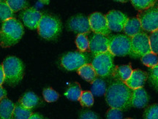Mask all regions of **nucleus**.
Listing matches in <instances>:
<instances>
[{
	"label": "nucleus",
	"mask_w": 158,
	"mask_h": 119,
	"mask_svg": "<svg viewBox=\"0 0 158 119\" xmlns=\"http://www.w3.org/2000/svg\"><path fill=\"white\" fill-rule=\"evenodd\" d=\"M133 90L122 81L116 80L110 83L106 93V100L110 108L126 110L131 107Z\"/></svg>",
	"instance_id": "nucleus-1"
},
{
	"label": "nucleus",
	"mask_w": 158,
	"mask_h": 119,
	"mask_svg": "<svg viewBox=\"0 0 158 119\" xmlns=\"http://www.w3.org/2000/svg\"><path fill=\"white\" fill-rule=\"evenodd\" d=\"M23 33V27L16 19L12 18L4 21L0 29V45L2 47L13 46L22 38Z\"/></svg>",
	"instance_id": "nucleus-2"
},
{
	"label": "nucleus",
	"mask_w": 158,
	"mask_h": 119,
	"mask_svg": "<svg viewBox=\"0 0 158 119\" xmlns=\"http://www.w3.org/2000/svg\"><path fill=\"white\" fill-rule=\"evenodd\" d=\"M5 82L10 86L19 84L23 78L24 67L22 61L15 56L7 57L2 63Z\"/></svg>",
	"instance_id": "nucleus-3"
},
{
	"label": "nucleus",
	"mask_w": 158,
	"mask_h": 119,
	"mask_svg": "<svg viewBox=\"0 0 158 119\" xmlns=\"http://www.w3.org/2000/svg\"><path fill=\"white\" fill-rule=\"evenodd\" d=\"M39 35L45 39L56 38L62 31V23L56 16L43 15L37 27Z\"/></svg>",
	"instance_id": "nucleus-4"
},
{
	"label": "nucleus",
	"mask_w": 158,
	"mask_h": 119,
	"mask_svg": "<svg viewBox=\"0 0 158 119\" xmlns=\"http://www.w3.org/2000/svg\"><path fill=\"white\" fill-rule=\"evenodd\" d=\"M114 57V55L109 51L94 55L91 64L95 70L97 75L103 78L112 75L115 69Z\"/></svg>",
	"instance_id": "nucleus-5"
},
{
	"label": "nucleus",
	"mask_w": 158,
	"mask_h": 119,
	"mask_svg": "<svg viewBox=\"0 0 158 119\" xmlns=\"http://www.w3.org/2000/svg\"><path fill=\"white\" fill-rule=\"evenodd\" d=\"M108 51L114 56L130 55L131 51V38L126 35H112L109 37Z\"/></svg>",
	"instance_id": "nucleus-6"
},
{
	"label": "nucleus",
	"mask_w": 158,
	"mask_h": 119,
	"mask_svg": "<svg viewBox=\"0 0 158 119\" xmlns=\"http://www.w3.org/2000/svg\"><path fill=\"white\" fill-rule=\"evenodd\" d=\"M92 60V57L86 52H70L63 55L61 59V64L68 70H78V69L85 64H89Z\"/></svg>",
	"instance_id": "nucleus-7"
},
{
	"label": "nucleus",
	"mask_w": 158,
	"mask_h": 119,
	"mask_svg": "<svg viewBox=\"0 0 158 119\" xmlns=\"http://www.w3.org/2000/svg\"><path fill=\"white\" fill-rule=\"evenodd\" d=\"M137 18L143 30L153 32L158 29V4L143 11H139Z\"/></svg>",
	"instance_id": "nucleus-8"
},
{
	"label": "nucleus",
	"mask_w": 158,
	"mask_h": 119,
	"mask_svg": "<svg viewBox=\"0 0 158 119\" xmlns=\"http://www.w3.org/2000/svg\"><path fill=\"white\" fill-rule=\"evenodd\" d=\"M152 52L149 36L144 32H141L131 38L130 55L133 57H142L147 53Z\"/></svg>",
	"instance_id": "nucleus-9"
},
{
	"label": "nucleus",
	"mask_w": 158,
	"mask_h": 119,
	"mask_svg": "<svg viewBox=\"0 0 158 119\" xmlns=\"http://www.w3.org/2000/svg\"><path fill=\"white\" fill-rule=\"evenodd\" d=\"M89 21L92 31L94 34H100L107 37L110 35V30L108 28L106 15L100 13H94L89 16Z\"/></svg>",
	"instance_id": "nucleus-10"
},
{
	"label": "nucleus",
	"mask_w": 158,
	"mask_h": 119,
	"mask_svg": "<svg viewBox=\"0 0 158 119\" xmlns=\"http://www.w3.org/2000/svg\"><path fill=\"white\" fill-rule=\"evenodd\" d=\"M108 26L110 31H123L124 26L128 21V17L125 14L118 10H111L106 15Z\"/></svg>",
	"instance_id": "nucleus-11"
},
{
	"label": "nucleus",
	"mask_w": 158,
	"mask_h": 119,
	"mask_svg": "<svg viewBox=\"0 0 158 119\" xmlns=\"http://www.w3.org/2000/svg\"><path fill=\"white\" fill-rule=\"evenodd\" d=\"M68 27L70 30L78 33V35H86L90 33L92 31L88 18L82 15H76L71 18L69 21Z\"/></svg>",
	"instance_id": "nucleus-12"
},
{
	"label": "nucleus",
	"mask_w": 158,
	"mask_h": 119,
	"mask_svg": "<svg viewBox=\"0 0 158 119\" xmlns=\"http://www.w3.org/2000/svg\"><path fill=\"white\" fill-rule=\"evenodd\" d=\"M89 51L94 55L108 51V37L94 34L89 39Z\"/></svg>",
	"instance_id": "nucleus-13"
},
{
	"label": "nucleus",
	"mask_w": 158,
	"mask_h": 119,
	"mask_svg": "<svg viewBox=\"0 0 158 119\" xmlns=\"http://www.w3.org/2000/svg\"><path fill=\"white\" fill-rule=\"evenodd\" d=\"M42 16V13L34 8H27L20 14L23 24L30 29H37Z\"/></svg>",
	"instance_id": "nucleus-14"
},
{
	"label": "nucleus",
	"mask_w": 158,
	"mask_h": 119,
	"mask_svg": "<svg viewBox=\"0 0 158 119\" xmlns=\"http://www.w3.org/2000/svg\"><path fill=\"white\" fill-rule=\"evenodd\" d=\"M147 78L148 75L147 72L141 69H135L133 70L130 78L124 83L132 90H135L137 88H143Z\"/></svg>",
	"instance_id": "nucleus-15"
},
{
	"label": "nucleus",
	"mask_w": 158,
	"mask_h": 119,
	"mask_svg": "<svg viewBox=\"0 0 158 119\" xmlns=\"http://www.w3.org/2000/svg\"><path fill=\"white\" fill-rule=\"evenodd\" d=\"M149 102V96L143 88L133 90L131 96V105L136 108H143Z\"/></svg>",
	"instance_id": "nucleus-16"
},
{
	"label": "nucleus",
	"mask_w": 158,
	"mask_h": 119,
	"mask_svg": "<svg viewBox=\"0 0 158 119\" xmlns=\"http://www.w3.org/2000/svg\"><path fill=\"white\" fill-rule=\"evenodd\" d=\"M142 30L143 29L141 27V23H140L139 20L137 18V17L128 19L123 29L125 35L130 38H132L138 34L142 32Z\"/></svg>",
	"instance_id": "nucleus-17"
},
{
	"label": "nucleus",
	"mask_w": 158,
	"mask_h": 119,
	"mask_svg": "<svg viewBox=\"0 0 158 119\" xmlns=\"http://www.w3.org/2000/svg\"><path fill=\"white\" fill-rule=\"evenodd\" d=\"M15 105L7 98H4L0 102V119H13Z\"/></svg>",
	"instance_id": "nucleus-18"
},
{
	"label": "nucleus",
	"mask_w": 158,
	"mask_h": 119,
	"mask_svg": "<svg viewBox=\"0 0 158 119\" xmlns=\"http://www.w3.org/2000/svg\"><path fill=\"white\" fill-rule=\"evenodd\" d=\"M132 72H133V69L130 65H122V66L115 67L112 76L116 80L125 83L130 78Z\"/></svg>",
	"instance_id": "nucleus-19"
},
{
	"label": "nucleus",
	"mask_w": 158,
	"mask_h": 119,
	"mask_svg": "<svg viewBox=\"0 0 158 119\" xmlns=\"http://www.w3.org/2000/svg\"><path fill=\"white\" fill-rule=\"evenodd\" d=\"M19 103L23 108L31 110L39 103V97L33 92H27L20 98Z\"/></svg>",
	"instance_id": "nucleus-20"
},
{
	"label": "nucleus",
	"mask_w": 158,
	"mask_h": 119,
	"mask_svg": "<svg viewBox=\"0 0 158 119\" xmlns=\"http://www.w3.org/2000/svg\"><path fill=\"white\" fill-rule=\"evenodd\" d=\"M78 73L85 80L92 83L97 78V74L91 64H85L78 69Z\"/></svg>",
	"instance_id": "nucleus-21"
},
{
	"label": "nucleus",
	"mask_w": 158,
	"mask_h": 119,
	"mask_svg": "<svg viewBox=\"0 0 158 119\" xmlns=\"http://www.w3.org/2000/svg\"><path fill=\"white\" fill-rule=\"evenodd\" d=\"M107 91L106 83L104 80L101 78H96L93 82L92 83L91 86V92L93 96H101L106 94Z\"/></svg>",
	"instance_id": "nucleus-22"
},
{
	"label": "nucleus",
	"mask_w": 158,
	"mask_h": 119,
	"mask_svg": "<svg viewBox=\"0 0 158 119\" xmlns=\"http://www.w3.org/2000/svg\"><path fill=\"white\" fill-rule=\"evenodd\" d=\"M82 92L80 85L78 83H74L69 87V88L64 93V96L70 100L79 101Z\"/></svg>",
	"instance_id": "nucleus-23"
},
{
	"label": "nucleus",
	"mask_w": 158,
	"mask_h": 119,
	"mask_svg": "<svg viewBox=\"0 0 158 119\" xmlns=\"http://www.w3.org/2000/svg\"><path fill=\"white\" fill-rule=\"evenodd\" d=\"M32 115V112L30 109H27L21 106L19 103L15 105L13 118L14 119H29Z\"/></svg>",
	"instance_id": "nucleus-24"
},
{
	"label": "nucleus",
	"mask_w": 158,
	"mask_h": 119,
	"mask_svg": "<svg viewBox=\"0 0 158 119\" xmlns=\"http://www.w3.org/2000/svg\"><path fill=\"white\" fill-rule=\"evenodd\" d=\"M76 44L81 52H86L89 50V39L84 34L78 35L76 39Z\"/></svg>",
	"instance_id": "nucleus-25"
},
{
	"label": "nucleus",
	"mask_w": 158,
	"mask_h": 119,
	"mask_svg": "<svg viewBox=\"0 0 158 119\" xmlns=\"http://www.w3.org/2000/svg\"><path fill=\"white\" fill-rule=\"evenodd\" d=\"M13 16V12L6 1H0V21H5Z\"/></svg>",
	"instance_id": "nucleus-26"
},
{
	"label": "nucleus",
	"mask_w": 158,
	"mask_h": 119,
	"mask_svg": "<svg viewBox=\"0 0 158 119\" xmlns=\"http://www.w3.org/2000/svg\"><path fill=\"white\" fill-rule=\"evenodd\" d=\"M141 62L145 66L152 69L158 64V57L157 54L150 52L141 57Z\"/></svg>",
	"instance_id": "nucleus-27"
},
{
	"label": "nucleus",
	"mask_w": 158,
	"mask_h": 119,
	"mask_svg": "<svg viewBox=\"0 0 158 119\" xmlns=\"http://www.w3.org/2000/svg\"><path fill=\"white\" fill-rule=\"evenodd\" d=\"M131 3L137 10L143 11L155 5L156 1H153V0H133L131 1Z\"/></svg>",
	"instance_id": "nucleus-28"
},
{
	"label": "nucleus",
	"mask_w": 158,
	"mask_h": 119,
	"mask_svg": "<svg viewBox=\"0 0 158 119\" xmlns=\"http://www.w3.org/2000/svg\"><path fill=\"white\" fill-rule=\"evenodd\" d=\"M6 2L13 13L27 9L29 5L28 2L24 1V0H7Z\"/></svg>",
	"instance_id": "nucleus-29"
},
{
	"label": "nucleus",
	"mask_w": 158,
	"mask_h": 119,
	"mask_svg": "<svg viewBox=\"0 0 158 119\" xmlns=\"http://www.w3.org/2000/svg\"><path fill=\"white\" fill-rule=\"evenodd\" d=\"M81 105L84 107H91L94 104V96L89 91H84L82 92L79 100Z\"/></svg>",
	"instance_id": "nucleus-30"
},
{
	"label": "nucleus",
	"mask_w": 158,
	"mask_h": 119,
	"mask_svg": "<svg viewBox=\"0 0 158 119\" xmlns=\"http://www.w3.org/2000/svg\"><path fill=\"white\" fill-rule=\"evenodd\" d=\"M143 118L158 119V104H154L147 107L144 111Z\"/></svg>",
	"instance_id": "nucleus-31"
},
{
	"label": "nucleus",
	"mask_w": 158,
	"mask_h": 119,
	"mask_svg": "<svg viewBox=\"0 0 158 119\" xmlns=\"http://www.w3.org/2000/svg\"><path fill=\"white\" fill-rule=\"evenodd\" d=\"M45 100L48 102H54L59 99V94L54 89L48 88L44 89L43 92Z\"/></svg>",
	"instance_id": "nucleus-32"
},
{
	"label": "nucleus",
	"mask_w": 158,
	"mask_h": 119,
	"mask_svg": "<svg viewBox=\"0 0 158 119\" xmlns=\"http://www.w3.org/2000/svg\"><path fill=\"white\" fill-rule=\"evenodd\" d=\"M149 38L152 52L158 54V29L152 32Z\"/></svg>",
	"instance_id": "nucleus-33"
},
{
	"label": "nucleus",
	"mask_w": 158,
	"mask_h": 119,
	"mask_svg": "<svg viewBox=\"0 0 158 119\" xmlns=\"http://www.w3.org/2000/svg\"><path fill=\"white\" fill-rule=\"evenodd\" d=\"M107 119H123L122 110L116 108H110L106 113Z\"/></svg>",
	"instance_id": "nucleus-34"
},
{
	"label": "nucleus",
	"mask_w": 158,
	"mask_h": 119,
	"mask_svg": "<svg viewBox=\"0 0 158 119\" xmlns=\"http://www.w3.org/2000/svg\"><path fill=\"white\" fill-rule=\"evenodd\" d=\"M79 119H100V118L98 115L92 111L86 110L81 113Z\"/></svg>",
	"instance_id": "nucleus-35"
},
{
	"label": "nucleus",
	"mask_w": 158,
	"mask_h": 119,
	"mask_svg": "<svg viewBox=\"0 0 158 119\" xmlns=\"http://www.w3.org/2000/svg\"><path fill=\"white\" fill-rule=\"evenodd\" d=\"M158 79V64L150 71V80H155Z\"/></svg>",
	"instance_id": "nucleus-36"
},
{
	"label": "nucleus",
	"mask_w": 158,
	"mask_h": 119,
	"mask_svg": "<svg viewBox=\"0 0 158 119\" xmlns=\"http://www.w3.org/2000/svg\"><path fill=\"white\" fill-rule=\"evenodd\" d=\"M5 82V75H4L2 64H0V86L2 85V83Z\"/></svg>",
	"instance_id": "nucleus-37"
},
{
	"label": "nucleus",
	"mask_w": 158,
	"mask_h": 119,
	"mask_svg": "<svg viewBox=\"0 0 158 119\" xmlns=\"http://www.w3.org/2000/svg\"><path fill=\"white\" fill-rule=\"evenodd\" d=\"M6 95H7V92H6L5 88H3L2 86H0V102L4 98H5Z\"/></svg>",
	"instance_id": "nucleus-38"
},
{
	"label": "nucleus",
	"mask_w": 158,
	"mask_h": 119,
	"mask_svg": "<svg viewBox=\"0 0 158 119\" xmlns=\"http://www.w3.org/2000/svg\"><path fill=\"white\" fill-rule=\"evenodd\" d=\"M29 119H43V118L40 116V115L34 113V114L31 115V116H30V118H29Z\"/></svg>",
	"instance_id": "nucleus-39"
},
{
	"label": "nucleus",
	"mask_w": 158,
	"mask_h": 119,
	"mask_svg": "<svg viewBox=\"0 0 158 119\" xmlns=\"http://www.w3.org/2000/svg\"><path fill=\"white\" fill-rule=\"evenodd\" d=\"M151 81L154 86H155L156 88L158 89V79H157V80H151Z\"/></svg>",
	"instance_id": "nucleus-40"
},
{
	"label": "nucleus",
	"mask_w": 158,
	"mask_h": 119,
	"mask_svg": "<svg viewBox=\"0 0 158 119\" xmlns=\"http://www.w3.org/2000/svg\"><path fill=\"white\" fill-rule=\"evenodd\" d=\"M124 119H133V118H124Z\"/></svg>",
	"instance_id": "nucleus-41"
},
{
	"label": "nucleus",
	"mask_w": 158,
	"mask_h": 119,
	"mask_svg": "<svg viewBox=\"0 0 158 119\" xmlns=\"http://www.w3.org/2000/svg\"><path fill=\"white\" fill-rule=\"evenodd\" d=\"M157 4H158V3H157Z\"/></svg>",
	"instance_id": "nucleus-42"
}]
</instances>
